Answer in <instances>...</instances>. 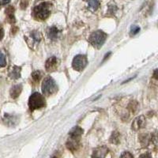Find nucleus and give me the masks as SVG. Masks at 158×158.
<instances>
[{"label": "nucleus", "mask_w": 158, "mask_h": 158, "mask_svg": "<svg viewBox=\"0 0 158 158\" xmlns=\"http://www.w3.org/2000/svg\"><path fill=\"white\" fill-rule=\"evenodd\" d=\"M51 13V5L47 2H44L36 6L33 9L34 17L38 20H45L49 17Z\"/></svg>", "instance_id": "nucleus-1"}, {"label": "nucleus", "mask_w": 158, "mask_h": 158, "mask_svg": "<svg viewBox=\"0 0 158 158\" xmlns=\"http://www.w3.org/2000/svg\"><path fill=\"white\" fill-rule=\"evenodd\" d=\"M107 34L101 30H97L92 32L89 37V41L94 47L101 48L106 40Z\"/></svg>", "instance_id": "nucleus-2"}, {"label": "nucleus", "mask_w": 158, "mask_h": 158, "mask_svg": "<svg viewBox=\"0 0 158 158\" xmlns=\"http://www.w3.org/2000/svg\"><path fill=\"white\" fill-rule=\"evenodd\" d=\"M42 92L44 96H52L56 94L58 90V86L54 79L51 77H47L44 79L42 83Z\"/></svg>", "instance_id": "nucleus-3"}, {"label": "nucleus", "mask_w": 158, "mask_h": 158, "mask_svg": "<svg viewBox=\"0 0 158 158\" xmlns=\"http://www.w3.org/2000/svg\"><path fill=\"white\" fill-rule=\"evenodd\" d=\"M29 106L31 110L42 108L45 106L44 97L39 93H34L31 95L29 100Z\"/></svg>", "instance_id": "nucleus-4"}, {"label": "nucleus", "mask_w": 158, "mask_h": 158, "mask_svg": "<svg viewBox=\"0 0 158 158\" xmlns=\"http://www.w3.org/2000/svg\"><path fill=\"white\" fill-rule=\"evenodd\" d=\"M87 58L83 55H77L74 58L72 62V67L77 71H81L87 66Z\"/></svg>", "instance_id": "nucleus-5"}, {"label": "nucleus", "mask_w": 158, "mask_h": 158, "mask_svg": "<svg viewBox=\"0 0 158 158\" xmlns=\"http://www.w3.org/2000/svg\"><path fill=\"white\" fill-rule=\"evenodd\" d=\"M41 39V33L40 32H37V31L30 32L29 35L25 36V41L27 42L29 47H31L32 48H33L35 46H37V44L40 42Z\"/></svg>", "instance_id": "nucleus-6"}, {"label": "nucleus", "mask_w": 158, "mask_h": 158, "mask_svg": "<svg viewBox=\"0 0 158 158\" xmlns=\"http://www.w3.org/2000/svg\"><path fill=\"white\" fill-rule=\"evenodd\" d=\"M108 149L106 146H101L94 151L92 158H105L108 155Z\"/></svg>", "instance_id": "nucleus-7"}, {"label": "nucleus", "mask_w": 158, "mask_h": 158, "mask_svg": "<svg viewBox=\"0 0 158 158\" xmlns=\"http://www.w3.org/2000/svg\"><path fill=\"white\" fill-rule=\"evenodd\" d=\"M145 123H146V118H145V116L143 115H141V116H138L135 118V120L132 123V129L134 131H137L139 129L145 126Z\"/></svg>", "instance_id": "nucleus-8"}, {"label": "nucleus", "mask_w": 158, "mask_h": 158, "mask_svg": "<svg viewBox=\"0 0 158 158\" xmlns=\"http://www.w3.org/2000/svg\"><path fill=\"white\" fill-rule=\"evenodd\" d=\"M58 66V59L55 56L49 58L45 63V68L48 71H54Z\"/></svg>", "instance_id": "nucleus-9"}, {"label": "nucleus", "mask_w": 158, "mask_h": 158, "mask_svg": "<svg viewBox=\"0 0 158 158\" xmlns=\"http://www.w3.org/2000/svg\"><path fill=\"white\" fill-rule=\"evenodd\" d=\"M79 139L80 138H70L67 142V147L72 152L77 150L79 146Z\"/></svg>", "instance_id": "nucleus-10"}, {"label": "nucleus", "mask_w": 158, "mask_h": 158, "mask_svg": "<svg viewBox=\"0 0 158 158\" xmlns=\"http://www.w3.org/2000/svg\"><path fill=\"white\" fill-rule=\"evenodd\" d=\"M22 90V85H16L15 86H13L10 89V96L12 98L16 99L19 97Z\"/></svg>", "instance_id": "nucleus-11"}, {"label": "nucleus", "mask_w": 158, "mask_h": 158, "mask_svg": "<svg viewBox=\"0 0 158 158\" xmlns=\"http://www.w3.org/2000/svg\"><path fill=\"white\" fill-rule=\"evenodd\" d=\"M83 134V130L79 127H74V128H72L71 131H70V138H80L81 135Z\"/></svg>", "instance_id": "nucleus-12"}, {"label": "nucleus", "mask_w": 158, "mask_h": 158, "mask_svg": "<svg viewBox=\"0 0 158 158\" xmlns=\"http://www.w3.org/2000/svg\"><path fill=\"white\" fill-rule=\"evenodd\" d=\"M21 70L22 68L18 66H15L13 67L12 69L10 71L9 76L13 79H18L21 77Z\"/></svg>", "instance_id": "nucleus-13"}, {"label": "nucleus", "mask_w": 158, "mask_h": 158, "mask_svg": "<svg viewBox=\"0 0 158 158\" xmlns=\"http://www.w3.org/2000/svg\"><path fill=\"white\" fill-rule=\"evenodd\" d=\"M59 30L56 26H52L48 30V36L51 40H56L59 36Z\"/></svg>", "instance_id": "nucleus-14"}, {"label": "nucleus", "mask_w": 158, "mask_h": 158, "mask_svg": "<svg viewBox=\"0 0 158 158\" xmlns=\"http://www.w3.org/2000/svg\"><path fill=\"white\" fill-rule=\"evenodd\" d=\"M88 6L90 10L95 11L100 6V2L98 0H89Z\"/></svg>", "instance_id": "nucleus-15"}, {"label": "nucleus", "mask_w": 158, "mask_h": 158, "mask_svg": "<svg viewBox=\"0 0 158 158\" xmlns=\"http://www.w3.org/2000/svg\"><path fill=\"white\" fill-rule=\"evenodd\" d=\"M4 121L6 123L7 125L10 126V123H11V126L13 125H15V121H18V119H16L14 115H6L5 118H4Z\"/></svg>", "instance_id": "nucleus-16"}, {"label": "nucleus", "mask_w": 158, "mask_h": 158, "mask_svg": "<svg viewBox=\"0 0 158 158\" xmlns=\"http://www.w3.org/2000/svg\"><path fill=\"white\" fill-rule=\"evenodd\" d=\"M110 142L113 144H118L119 142V134L118 132H113L110 138Z\"/></svg>", "instance_id": "nucleus-17"}, {"label": "nucleus", "mask_w": 158, "mask_h": 158, "mask_svg": "<svg viewBox=\"0 0 158 158\" xmlns=\"http://www.w3.org/2000/svg\"><path fill=\"white\" fill-rule=\"evenodd\" d=\"M6 65V56L2 51H0V67H4Z\"/></svg>", "instance_id": "nucleus-18"}, {"label": "nucleus", "mask_w": 158, "mask_h": 158, "mask_svg": "<svg viewBox=\"0 0 158 158\" xmlns=\"http://www.w3.org/2000/svg\"><path fill=\"white\" fill-rule=\"evenodd\" d=\"M32 77L33 79V81L37 82V81H40V79L41 77V73L39 70H36V71L32 72Z\"/></svg>", "instance_id": "nucleus-19"}, {"label": "nucleus", "mask_w": 158, "mask_h": 158, "mask_svg": "<svg viewBox=\"0 0 158 158\" xmlns=\"http://www.w3.org/2000/svg\"><path fill=\"white\" fill-rule=\"evenodd\" d=\"M139 31H140V28L138 27V26H137V25H133V26L131 27L130 32H131V36H133V35H136Z\"/></svg>", "instance_id": "nucleus-20"}, {"label": "nucleus", "mask_w": 158, "mask_h": 158, "mask_svg": "<svg viewBox=\"0 0 158 158\" xmlns=\"http://www.w3.org/2000/svg\"><path fill=\"white\" fill-rule=\"evenodd\" d=\"M137 105H138V104L136 103V101H131V104H129V109L131 110L132 112H135L137 108Z\"/></svg>", "instance_id": "nucleus-21"}, {"label": "nucleus", "mask_w": 158, "mask_h": 158, "mask_svg": "<svg viewBox=\"0 0 158 158\" xmlns=\"http://www.w3.org/2000/svg\"><path fill=\"white\" fill-rule=\"evenodd\" d=\"M120 158H134L132 154L129 152H124L122 155L120 156Z\"/></svg>", "instance_id": "nucleus-22"}, {"label": "nucleus", "mask_w": 158, "mask_h": 158, "mask_svg": "<svg viewBox=\"0 0 158 158\" xmlns=\"http://www.w3.org/2000/svg\"><path fill=\"white\" fill-rule=\"evenodd\" d=\"M153 77L158 81V69H156V70H155L154 71H153Z\"/></svg>", "instance_id": "nucleus-23"}, {"label": "nucleus", "mask_w": 158, "mask_h": 158, "mask_svg": "<svg viewBox=\"0 0 158 158\" xmlns=\"http://www.w3.org/2000/svg\"><path fill=\"white\" fill-rule=\"evenodd\" d=\"M138 158H152L151 157L150 154L149 153H144V154H142Z\"/></svg>", "instance_id": "nucleus-24"}, {"label": "nucleus", "mask_w": 158, "mask_h": 158, "mask_svg": "<svg viewBox=\"0 0 158 158\" xmlns=\"http://www.w3.org/2000/svg\"><path fill=\"white\" fill-rule=\"evenodd\" d=\"M10 0H0V5H6L8 2H10Z\"/></svg>", "instance_id": "nucleus-25"}, {"label": "nucleus", "mask_w": 158, "mask_h": 158, "mask_svg": "<svg viewBox=\"0 0 158 158\" xmlns=\"http://www.w3.org/2000/svg\"><path fill=\"white\" fill-rule=\"evenodd\" d=\"M3 36H4V31H3V29H0V40H2V38H3Z\"/></svg>", "instance_id": "nucleus-26"}, {"label": "nucleus", "mask_w": 158, "mask_h": 158, "mask_svg": "<svg viewBox=\"0 0 158 158\" xmlns=\"http://www.w3.org/2000/svg\"><path fill=\"white\" fill-rule=\"evenodd\" d=\"M53 158H57V157H53Z\"/></svg>", "instance_id": "nucleus-27"}]
</instances>
